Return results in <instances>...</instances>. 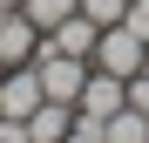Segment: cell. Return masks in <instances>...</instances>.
Segmentation results:
<instances>
[{
	"instance_id": "5bb4252c",
	"label": "cell",
	"mask_w": 149,
	"mask_h": 143,
	"mask_svg": "<svg viewBox=\"0 0 149 143\" xmlns=\"http://www.w3.org/2000/svg\"><path fill=\"white\" fill-rule=\"evenodd\" d=\"M0 75H7V61H0Z\"/></svg>"
},
{
	"instance_id": "9c48e42d",
	"label": "cell",
	"mask_w": 149,
	"mask_h": 143,
	"mask_svg": "<svg viewBox=\"0 0 149 143\" xmlns=\"http://www.w3.org/2000/svg\"><path fill=\"white\" fill-rule=\"evenodd\" d=\"M20 14H27V20H34V27L47 34V27H61V20L74 14V0H20Z\"/></svg>"
},
{
	"instance_id": "3957f363",
	"label": "cell",
	"mask_w": 149,
	"mask_h": 143,
	"mask_svg": "<svg viewBox=\"0 0 149 143\" xmlns=\"http://www.w3.org/2000/svg\"><path fill=\"white\" fill-rule=\"evenodd\" d=\"M41 102H47V95H41V75H34V61H27V68H7V75H0V116L27 123Z\"/></svg>"
},
{
	"instance_id": "ba28073f",
	"label": "cell",
	"mask_w": 149,
	"mask_h": 143,
	"mask_svg": "<svg viewBox=\"0 0 149 143\" xmlns=\"http://www.w3.org/2000/svg\"><path fill=\"white\" fill-rule=\"evenodd\" d=\"M102 143H149V116L122 102L115 116H102Z\"/></svg>"
},
{
	"instance_id": "5b68a950",
	"label": "cell",
	"mask_w": 149,
	"mask_h": 143,
	"mask_svg": "<svg viewBox=\"0 0 149 143\" xmlns=\"http://www.w3.org/2000/svg\"><path fill=\"white\" fill-rule=\"evenodd\" d=\"M115 109H122V75H109V68L88 61V82H81V95H74V116L102 123V116H115Z\"/></svg>"
},
{
	"instance_id": "8fae6325",
	"label": "cell",
	"mask_w": 149,
	"mask_h": 143,
	"mask_svg": "<svg viewBox=\"0 0 149 143\" xmlns=\"http://www.w3.org/2000/svg\"><path fill=\"white\" fill-rule=\"evenodd\" d=\"M122 102H129V109H142V116H149V68H136V75L122 82Z\"/></svg>"
},
{
	"instance_id": "9a60e30c",
	"label": "cell",
	"mask_w": 149,
	"mask_h": 143,
	"mask_svg": "<svg viewBox=\"0 0 149 143\" xmlns=\"http://www.w3.org/2000/svg\"><path fill=\"white\" fill-rule=\"evenodd\" d=\"M142 68H149V55H142Z\"/></svg>"
},
{
	"instance_id": "52a82bcc",
	"label": "cell",
	"mask_w": 149,
	"mask_h": 143,
	"mask_svg": "<svg viewBox=\"0 0 149 143\" xmlns=\"http://www.w3.org/2000/svg\"><path fill=\"white\" fill-rule=\"evenodd\" d=\"M68 130H74V109H68V102H41V109L27 116V143H61Z\"/></svg>"
},
{
	"instance_id": "7c38bea8",
	"label": "cell",
	"mask_w": 149,
	"mask_h": 143,
	"mask_svg": "<svg viewBox=\"0 0 149 143\" xmlns=\"http://www.w3.org/2000/svg\"><path fill=\"white\" fill-rule=\"evenodd\" d=\"M122 20H129V27H142V34H149V0H129V14H122Z\"/></svg>"
},
{
	"instance_id": "8992f818",
	"label": "cell",
	"mask_w": 149,
	"mask_h": 143,
	"mask_svg": "<svg viewBox=\"0 0 149 143\" xmlns=\"http://www.w3.org/2000/svg\"><path fill=\"white\" fill-rule=\"evenodd\" d=\"M95 34H102V27H95V20L74 7L61 27H47V34H41V48H61V55H81V61H88V55H95Z\"/></svg>"
},
{
	"instance_id": "4fadbf2b",
	"label": "cell",
	"mask_w": 149,
	"mask_h": 143,
	"mask_svg": "<svg viewBox=\"0 0 149 143\" xmlns=\"http://www.w3.org/2000/svg\"><path fill=\"white\" fill-rule=\"evenodd\" d=\"M7 7H20V0H0V14H7Z\"/></svg>"
},
{
	"instance_id": "7a4b0ae2",
	"label": "cell",
	"mask_w": 149,
	"mask_h": 143,
	"mask_svg": "<svg viewBox=\"0 0 149 143\" xmlns=\"http://www.w3.org/2000/svg\"><path fill=\"white\" fill-rule=\"evenodd\" d=\"M34 75H41V95H47V102H68L74 109V95H81V82H88V61L81 55H61V48H41V55H34Z\"/></svg>"
},
{
	"instance_id": "277c9868",
	"label": "cell",
	"mask_w": 149,
	"mask_h": 143,
	"mask_svg": "<svg viewBox=\"0 0 149 143\" xmlns=\"http://www.w3.org/2000/svg\"><path fill=\"white\" fill-rule=\"evenodd\" d=\"M34 55H41V27L20 7H7V14H0V61H7V68H27Z\"/></svg>"
},
{
	"instance_id": "30bf717a",
	"label": "cell",
	"mask_w": 149,
	"mask_h": 143,
	"mask_svg": "<svg viewBox=\"0 0 149 143\" xmlns=\"http://www.w3.org/2000/svg\"><path fill=\"white\" fill-rule=\"evenodd\" d=\"M74 7H81L95 27H109V20H122V14H129V0H74Z\"/></svg>"
},
{
	"instance_id": "6da1fadb",
	"label": "cell",
	"mask_w": 149,
	"mask_h": 143,
	"mask_svg": "<svg viewBox=\"0 0 149 143\" xmlns=\"http://www.w3.org/2000/svg\"><path fill=\"white\" fill-rule=\"evenodd\" d=\"M142 55H149V34H142V27H129V20H109V27L95 34V55H88V61L129 82L136 68H142Z\"/></svg>"
}]
</instances>
